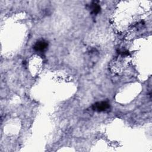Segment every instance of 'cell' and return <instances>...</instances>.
<instances>
[{"mask_svg": "<svg viewBox=\"0 0 152 152\" xmlns=\"http://www.w3.org/2000/svg\"><path fill=\"white\" fill-rule=\"evenodd\" d=\"M92 108L93 110L98 112H103L104 110H107L108 109L110 108V104L107 102H97L94 103Z\"/></svg>", "mask_w": 152, "mask_h": 152, "instance_id": "1", "label": "cell"}, {"mask_svg": "<svg viewBox=\"0 0 152 152\" xmlns=\"http://www.w3.org/2000/svg\"><path fill=\"white\" fill-rule=\"evenodd\" d=\"M91 9L92 12L94 14H97L100 11V7L96 3H93L92 4V5L91 6Z\"/></svg>", "mask_w": 152, "mask_h": 152, "instance_id": "3", "label": "cell"}, {"mask_svg": "<svg viewBox=\"0 0 152 152\" xmlns=\"http://www.w3.org/2000/svg\"><path fill=\"white\" fill-rule=\"evenodd\" d=\"M48 46V43L44 40H41L37 41L34 45L33 49L36 51H39V52H42L45 50Z\"/></svg>", "mask_w": 152, "mask_h": 152, "instance_id": "2", "label": "cell"}]
</instances>
